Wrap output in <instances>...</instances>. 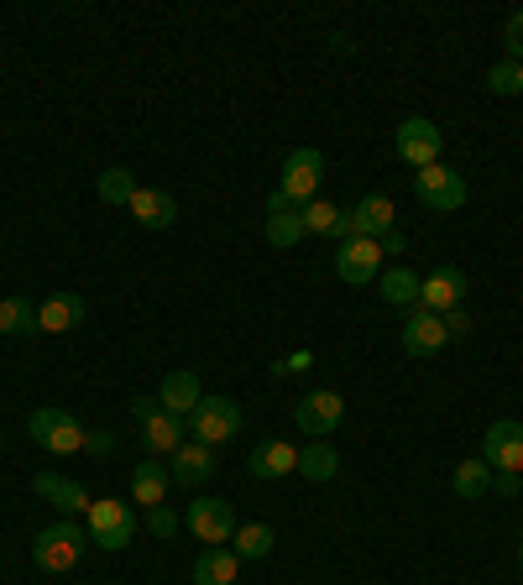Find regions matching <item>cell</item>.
<instances>
[{
    "instance_id": "cell-1",
    "label": "cell",
    "mask_w": 523,
    "mask_h": 585,
    "mask_svg": "<svg viewBox=\"0 0 523 585\" xmlns=\"http://www.w3.org/2000/svg\"><path fill=\"white\" fill-rule=\"evenodd\" d=\"M89 544V528H79V523H52V528H42V534L32 538V565L42 569V575H69L73 565H79V554H85Z\"/></svg>"
},
{
    "instance_id": "cell-2",
    "label": "cell",
    "mask_w": 523,
    "mask_h": 585,
    "mask_svg": "<svg viewBox=\"0 0 523 585\" xmlns=\"http://www.w3.org/2000/svg\"><path fill=\"white\" fill-rule=\"evenodd\" d=\"M131 418H137L141 449H147L152 460H168V455L184 445V424H189V418H174L157 397H137V403H131Z\"/></svg>"
},
{
    "instance_id": "cell-3",
    "label": "cell",
    "mask_w": 523,
    "mask_h": 585,
    "mask_svg": "<svg viewBox=\"0 0 523 585\" xmlns=\"http://www.w3.org/2000/svg\"><path fill=\"white\" fill-rule=\"evenodd\" d=\"M85 528H89V544H95V549L121 554L126 544L137 538V513H131L126 502H116V497H100V502H89Z\"/></svg>"
},
{
    "instance_id": "cell-4",
    "label": "cell",
    "mask_w": 523,
    "mask_h": 585,
    "mask_svg": "<svg viewBox=\"0 0 523 585\" xmlns=\"http://www.w3.org/2000/svg\"><path fill=\"white\" fill-rule=\"evenodd\" d=\"M27 434H32L48 455H79V449H85V424H79L69 408H37V414L27 418Z\"/></svg>"
},
{
    "instance_id": "cell-5",
    "label": "cell",
    "mask_w": 523,
    "mask_h": 585,
    "mask_svg": "<svg viewBox=\"0 0 523 585\" xmlns=\"http://www.w3.org/2000/svg\"><path fill=\"white\" fill-rule=\"evenodd\" d=\"M184 523H189V534L199 538L205 549H220V544H230V538H236V528H241L236 507H230V502H220V497H199V502H189Z\"/></svg>"
},
{
    "instance_id": "cell-6",
    "label": "cell",
    "mask_w": 523,
    "mask_h": 585,
    "mask_svg": "<svg viewBox=\"0 0 523 585\" xmlns=\"http://www.w3.org/2000/svg\"><path fill=\"white\" fill-rule=\"evenodd\" d=\"M241 403H230V397H199V408L189 414V429L199 445H226V439H236L241 434Z\"/></svg>"
},
{
    "instance_id": "cell-7",
    "label": "cell",
    "mask_w": 523,
    "mask_h": 585,
    "mask_svg": "<svg viewBox=\"0 0 523 585\" xmlns=\"http://www.w3.org/2000/svg\"><path fill=\"white\" fill-rule=\"evenodd\" d=\"M393 147H398V157L408 162L414 172L435 168L440 152H445V137H440L435 121H424V116H408V121H398V137H393Z\"/></svg>"
},
{
    "instance_id": "cell-8",
    "label": "cell",
    "mask_w": 523,
    "mask_h": 585,
    "mask_svg": "<svg viewBox=\"0 0 523 585\" xmlns=\"http://www.w3.org/2000/svg\"><path fill=\"white\" fill-rule=\"evenodd\" d=\"M414 194H418V205L424 209H435V215H451V209L466 205V178L455 168H445V162H435V168H424L414 172Z\"/></svg>"
},
{
    "instance_id": "cell-9",
    "label": "cell",
    "mask_w": 523,
    "mask_h": 585,
    "mask_svg": "<svg viewBox=\"0 0 523 585\" xmlns=\"http://www.w3.org/2000/svg\"><path fill=\"white\" fill-rule=\"evenodd\" d=\"M319 178H325V157L314 152V147H298V152H288V162H283V178H278V194H288V205H309V199H319Z\"/></svg>"
},
{
    "instance_id": "cell-10",
    "label": "cell",
    "mask_w": 523,
    "mask_h": 585,
    "mask_svg": "<svg viewBox=\"0 0 523 585\" xmlns=\"http://www.w3.org/2000/svg\"><path fill=\"white\" fill-rule=\"evenodd\" d=\"M294 424L304 434H314V439H325V434H335L341 424H346V397L330 393V387H319V393H304L294 408Z\"/></svg>"
},
{
    "instance_id": "cell-11",
    "label": "cell",
    "mask_w": 523,
    "mask_h": 585,
    "mask_svg": "<svg viewBox=\"0 0 523 585\" xmlns=\"http://www.w3.org/2000/svg\"><path fill=\"white\" fill-rule=\"evenodd\" d=\"M335 272L346 277L351 288L377 282V272H383V241H372V236H362V241H341L335 246Z\"/></svg>"
},
{
    "instance_id": "cell-12",
    "label": "cell",
    "mask_w": 523,
    "mask_h": 585,
    "mask_svg": "<svg viewBox=\"0 0 523 585\" xmlns=\"http://www.w3.org/2000/svg\"><path fill=\"white\" fill-rule=\"evenodd\" d=\"M466 304V272L461 267H435L430 277H418V309L424 314H451Z\"/></svg>"
},
{
    "instance_id": "cell-13",
    "label": "cell",
    "mask_w": 523,
    "mask_h": 585,
    "mask_svg": "<svg viewBox=\"0 0 523 585\" xmlns=\"http://www.w3.org/2000/svg\"><path fill=\"white\" fill-rule=\"evenodd\" d=\"M482 460L507 470V476H519L523 470V424L519 418H497V424H492L487 439H482Z\"/></svg>"
},
{
    "instance_id": "cell-14",
    "label": "cell",
    "mask_w": 523,
    "mask_h": 585,
    "mask_svg": "<svg viewBox=\"0 0 523 585\" xmlns=\"http://www.w3.org/2000/svg\"><path fill=\"white\" fill-rule=\"evenodd\" d=\"M445 345H451V335H445V319H440V314L414 309L403 319V350H408V356H435Z\"/></svg>"
},
{
    "instance_id": "cell-15",
    "label": "cell",
    "mask_w": 523,
    "mask_h": 585,
    "mask_svg": "<svg viewBox=\"0 0 523 585\" xmlns=\"http://www.w3.org/2000/svg\"><path fill=\"white\" fill-rule=\"evenodd\" d=\"M168 476L184 486H205L209 476H215V449L199 445V439H189V445H178L174 455H168Z\"/></svg>"
},
{
    "instance_id": "cell-16",
    "label": "cell",
    "mask_w": 523,
    "mask_h": 585,
    "mask_svg": "<svg viewBox=\"0 0 523 585\" xmlns=\"http://www.w3.org/2000/svg\"><path fill=\"white\" fill-rule=\"evenodd\" d=\"M79 325H85V298L79 292H52L37 309V335H69Z\"/></svg>"
},
{
    "instance_id": "cell-17",
    "label": "cell",
    "mask_w": 523,
    "mask_h": 585,
    "mask_svg": "<svg viewBox=\"0 0 523 585\" xmlns=\"http://www.w3.org/2000/svg\"><path fill=\"white\" fill-rule=\"evenodd\" d=\"M246 470H251L257 482H278V476H294V470H298V445H288V439H267V445L251 449Z\"/></svg>"
},
{
    "instance_id": "cell-18",
    "label": "cell",
    "mask_w": 523,
    "mask_h": 585,
    "mask_svg": "<svg viewBox=\"0 0 523 585\" xmlns=\"http://www.w3.org/2000/svg\"><path fill=\"white\" fill-rule=\"evenodd\" d=\"M32 486H37V497H48L58 513H69V517H73V513H89V502H95L85 486L69 482V476H58V470H37Z\"/></svg>"
},
{
    "instance_id": "cell-19",
    "label": "cell",
    "mask_w": 523,
    "mask_h": 585,
    "mask_svg": "<svg viewBox=\"0 0 523 585\" xmlns=\"http://www.w3.org/2000/svg\"><path fill=\"white\" fill-rule=\"evenodd\" d=\"M126 209H131L137 225H147V230H168V225L178 220V199L168 189H137Z\"/></svg>"
},
{
    "instance_id": "cell-20",
    "label": "cell",
    "mask_w": 523,
    "mask_h": 585,
    "mask_svg": "<svg viewBox=\"0 0 523 585\" xmlns=\"http://www.w3.org/2000/svg\"><path fill=\"white\" fill-rule=\"evenodd\" d=\"M199 397L205 393H199V377H194V371H168L162 387H157V403H162L174 418H189L194 408H199Z\"/></svg>"
},
{
    "instance_id": "cell-21",
    "label": "cell",
    "mask_w": 523,
    "mask_h": 585,
    "mask_svg": "<svg viewBox=\"0 0 523 585\" xmlns=\"http://www.w3.org/2000/svg\"><path fill=\"white\" fill-rule=\"evenodd\" d=\"M168 486H174L168 465L162 460H137V470H131V497H137L141 507H162V502H168Z\"/></svg>"
},
{
    "instance_id": "cell-22",
    "label": "cell",
    "mask_w": 523,
    "mask_h": 585,
    "mask_svg": "<svg viewBox=\"0 0 523 585\" xmlns=\"http://www.w3.org/2000/svg\"><path fill=\"white\" fill-rule=\"evenodd\" d=\"M236 575H241V559H236V549H199V559H194V585H236Z\"/></svg>"
},
{
    "instance_id": "cell-23",
    "label": "cell",
    "mask_w": 523,
    "mask_h": 585,
    "mask_svg": "<svg viewBox=\"0 0 523 585\" xmlns=\"http://www.w3.org/2000/svg\"><path fill=\"white\" fill-rule=\"evenodd\" d=\"M351 215H356V225H362V236H372V241L393 236V225H398V209H393V199H387V194H366V199L351 209Z\"/></svg>"
},
{
    "instance_id": "cell-24",
    "label": "cell",
    "mask_w": 523,
    "mask_h": 585,
    "mask_svg": "<svg viewBox=\"0 0 523 585\" xmlns=\"http://www.w3.org/2000/svg\"><path fill=\"white\" fill-rule=\"evenodd\" d=\"M377 292H383L387 309H418V277L408 272V267H393V272L377 282Z\"/></svg>"
},
{
    "instance_id": "cell-25",
    "label": "cell",
    "mask_w": 523,
    "mask_h": 585,
    "mask_svg": "<svg viewBox=\"0 0 523 585\" xmlns=\"http://www.w3.org/2000/svg\"><path fill=\"white\" fill-rule=\"evenodd\" d=\"M451 486H455V497H466V502L487 497L492 492V465L487 460H461L455 465V476H451Z\"/></svg>"
},
{
    "instance_id": "cell-26",
    "label": "cell",
    "mask_w": 523,
    "mask_h": 585,
    "mask_svg": "<svg viewBox=\"0 0 523 585\" xmlns=\"http://www.w3.org/2000/svg\"><path fill=\"white\" fill-rule=\"evenodd\" d=\"M335 470H341V455H335L325 439L309 449H298V476H304V482H335Z\"/></svg>"
},
{
    "instance_id": "cell-27",
    "label": "cell",
    "mask_w": 523,
    "mask_h": 585,
    "mask_svg": "<svg viewBox=\"0 0 523 585\" xmlns=\"http://www.w3.org/2000/svg\"><path fill=\"white\" fill-rule=\"evenodd\" d=\"M262 236H267V246H278V251H288V246L304 241V215L298 209H283V215H267V225H262Z\"/></svg>"
},
{
    "instance_id": "cell-28",
    "label": "cell",
    "mask_w": 523,
    "mask_h": 585,
    "mask_svg": "<svg viewBox=\"0 0 523 585\" xmlns=\"http://www.w3.org/2000/svg\"><path fill=\"white\" fill-rule=\"evenodd\" d=\"M230 544H236V559H267L273 554V528L267 523H241Z\"/></svg>"
},
{
    "instance_id": "cell-29",
    "label": "cell",
    "mask_w": 523,
    "mask_h": 585,
    "mask_svg": "<svg viewBox=\"0 0 523 585\" xmlns=\"http://www.w3.org/2000/svg\"><path fill=\"white\" fill-rule=\"evenodd\" d=\"M0 335H37V309L27 298H0Z\"/></svg>"
},
{
    "instance_id": "cell-30",
    "label": "cell",
    "mask_w": 523,
    "mask_h": 585,
    "mask_svg": "<svg viewBox=\"0 0 523 585\" xmlns=\"http://www.w3.org/2000/svg\"><path fill=\"white\" fill-rule=\"evenodd\" d=\"M304 215V236H330L335 241V225H341V205L330 199H309V205L298 209Z\"/></svg>"
},
{
    "instance_id": "cell-31",
    "label": "cell",
    "mask_w": 523,
    "mask_h": 585,
    "mask_svg": "<svg viewBox=\"0 0 523 585\" xmlns=\"http://www.w3.org/2000/svg\"><path fill=\"white\" fill-rule=\"evenodd\" d=\"M95 194H100L105 205H131V194H137V178H131V168H105L100 184H95Z\"/></svg>"
},
{
    "instance_id": "cell-32",
    "label": "cell",
    "mask_w": 523,
    "mask_h": 585,
    "mask_svg": "<svg viewBox=\"0 0 523 585\" xmlns=\"http://www.w3.org/2000/svg\"><path fill=\"white\" fill-rule=\"evenodd\" d=\"M487 89H492V95H523V63H513V58L492 63V69H487Z\"/></svg>"
},
{
    "instance_id": "cell-33",
    "label": "cell",
    "mask_w": 523,
    "mask_h": 585,
    "mask_svg": "<svg viewBox=\"0 0 523 585\" xmlns=\"http://www.w3.org/2000/svg\"><path fill=\"white\" fill-rule=\"evenodd\" d=\"M147 534L152 538H174L178 534V513L162 502V507H147Z\"/></svg>"
},
{
    "instance_id": "cell-34",
    "label": "cell",
    "mask_w": 523,
    "mask_h": 585,
    "mask_svg": "<svg viewBox=\"0 0 523 585\" xmlns=\"http://www.w3.org/2000/svg\"><path fill=\"white\" fill-rule=\"evenodd\" d=\"M503 42H507V58H513V63H523V11H513V17H507Z\"/></svg>"
},
{
    "instance_id": "cell-35",
    "label": "cell",
    "mask_w": 523,
    "mask_h": 585,
    "mask_svg": "<svg viewBox=\"0 0 523 585\" xmlns=\"http://www.w3.org/2000/svg\"><path fill=\"white\" fill-rule=\"evenodd\" d=\"M309 366H314L309 350H294V356H283V361L273 366V377H288V371H309Z\"/></svg>"
},
{
    "instance_id": "cell-36",
    "label": "cell",
    "mask_w": 523,
    "mask_h": 585,
    "mask_svg": "<svg viewBox=\"0 0 523 585\" xmlns=\"http://www.w3.org/2000/svg\"><path fill=\"white\" fill-rule=\"evenodd\" d=\"M440 319H445V335H451V340L471 335V314L466 309H451V314H440Z\"/></svg>"
},
{
    "instance_id": "cell-37",
    "label": "cell",
    "mask_w": 523,
    "mask_h": 585,
    "mask_svg": "<svg viewBox=\"0 0 523 585\" xmlns=\"http://www.w3.org/2000/svg\"><path fill=\"white\" fill-rule=\"evenodd\" d=\"M85 449H89V455H110V449H116V434H105V429L85 434Z\"/></svg>"
},
{
    "instance_id": "cell-38",
    "label": "cell",
    "mask_w": 523,
    "mask_h": 585,
    "mask_svg": "<svg viewBox=\"0 0 523 585\" xmlns=\"http://www.w3.org/2000/svg\"><path fill=\"white\" fill-rule=\"evenodd\" d=\"M519 476H507V470H497V476H492V492H497V497H519Z\"/></svg>"
},
{
    "instance_id": "cell-39",
    "label": "cell",
    "mask_w": 523,
    "mask_h": 585,
    "mask_svg": "<svg viewBox=\"0 0 523 585\" xmlns=\"http://www.w3.org/2000/svg\"><path fill=\"white\" fill-rule=\"evenodd\" d=\"M283 209H298V205H288V194L273 189V194H267V215H283Z\"/></svg>"
},
{
    "instance_id": "cell-40",
    "label": "cell",
    "mask_w": 523,
    "mask_h": 585,
    "mask_svg": "<svg viewBox=\"0 0 523 585\" xmlns=\"http://www.w3.org/2000/svg\"><path fill=\"white\" fill-rule=\"evenodd\" d=\"M519 575H523V544H519Z\"/></svg>"
},
{
    "instance_id": "cell-41",
    "label": "cell",
    "mask_w": 523,
    "mask_h": 585,
    "mask_svg": "<svg viewBox=\"0 0 523 585\" xmlns=\"http://www.w3.org/2000/svg\"><path fill=\"white\" fill-rule=\"evenodd\" d=\"M0 449H6V439H0Z\"/></svg>"
}]
</instances>
